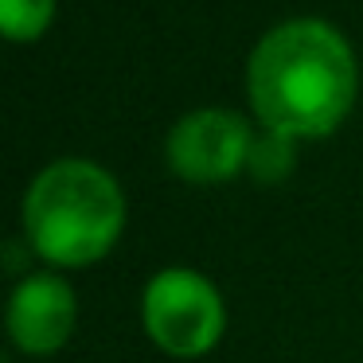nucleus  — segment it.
Wrapping results in <instances>:
<instances>
[{
    "label": "nucleus",
    "mask_w": 363,
    "mask_h": 363,
    "mask_svg": "<svg viewBox=\"0 0 363 363\" xmlns=\"http://www.w3.org/2000/svg\"><path fill=\"white\" fill-rule=\"evenodd\" d=\"M359 71L352 43L328 20H285L258 40L246 63V98L266 133L328 137L355 106Z\"/></svg>",
    "instance_id": "obj_1"
},
{
    "label": "nucleus",
    "mask_w": 363,
    "mask_h": 363,
    "mask_svg": "<svg viewBox=\"0 0 363 363\" xmlns=\"http://www.w3.org/2000/svg\"><path fill=\"white\" fill-rule=\"evenodd\" d=\"M24 235L55 269L102 262L125 230V191L102 164L67 157L48 164L24 191Z\"/></svg>",
    "instance_id": "obj_2"
},
{
    "label": "nucleus",
    "mask_w": 363,
    "mask_h": 363,
    "mask_svg": "<svg viewBox=\"0 0 363 363\" xmlns=\"http://www.w3.org/2000/svg\"><path fill=\"white\" fill-rule=\"evenodd\" d=\"M145 336L172 359H203L227 332V305L211 277L168 266L141 293Z\"/></svg>",
    "instance_id": "obj_3"
},
{
    "label": "nucleus",
    "mask_w": 363,
    "mask_h": 363,
    "mask_svg": "<svg viewBox=\"0 0 363 363\" xmlns=\"http://www.w3.org/2000/svg\"><path fill=\"white\" fill-rule=\"evenodd\" d=\"M254 133L250 121L235 110L203 106L184 113L168 133V168L188 184H223L235 180L250 164Z\"/></svg>",
    "instance_id": "obj_4"
},
{
    "label": "nucleus",
    "mask_w": 363,
    "mask_h": 363,
    "mask_svg": "<svg viewBox=\"0 0 363 363\" xmlns=\"http://www.w3.org/2000/svg\"><path fill=\"white\" fill-rule=\"evenodd\" d=\"M79 320L74 289L59 274H28L9 297V336L28 355H55Z\"/></svg>",
    "instance_id": "obj_5"
},
{
    "label": "nucleus",
    "mask_w": 363,
    "mask_h": 363,
    "mask_svg": "<svg viewBox=\"0 0 363 363\" xmlns=\"http://www.w3.org/2000/svg\"><path fill=\"white\" fill-rule=\"evenodd\" d=\"M55 20V0H0V32L12 43H32Z\"/></svg>",
    "instance_id": "obj_6"
},
{
    "label": "nucleus",
    "mask_w": 363,
    "mask_h": 363,
    "mask_svg": "<svg viewBox=\"0 0 363 363\" xmlns=\"http://www.w3.org/2000/svg\"><path fill=\"white\" fill-rule=\"evenodd\" d=\"M246 168H250L258 180H266V184L289 176V168H293V141H289V137H277V133L254 137L250 164H246Z\"/></svg>",
    "instance_id": "obj_7"
}]
</instances>
